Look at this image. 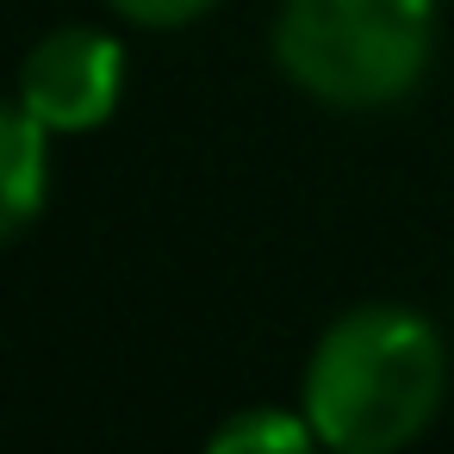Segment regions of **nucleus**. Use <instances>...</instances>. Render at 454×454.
Segmentation results:
<instances>
[{
    "label": "nucleus",
    "instance_id": "6",
    "mask_svg": "<svg viewBox=\"0 0 454 454\" xmlns=\"http://www.w3.org/2000/svg\"><path fill=\"white\" fill-rule=\"evenodd\" d=\"M113 13H125L131 26H150V32H168V26H193L212 13V0H106Z\"/></svg>",
    "mask_w": 454,
    "mask_h": 454
},
{
    "label": "nucleus",
    "instance_id": "4",
    "mask_svg": "<svg viewBox=\"0 0 454 454\" xmlns=\"http://www.w3.org/2000/svg\"><path fill=\"white\" fill-rule=\"evenodd\" d=\"M51 131L20 106V100H0V243L20 237L51 193Z\"/></svg>",
    "mask_w": 454,
    "mask_h": 454
},
{
    "label": "nucleus",
    "instance_id": "3",
    "mask_svg": "<svg viewBox=\"0 0 454 454\" xmlns=\"http://www.w3.org/2000/svg\"><path fill=\"white\" fill-rule=\"evenodd\" d=\"M125 94V51L100 26H63L32 44L20 69V106L44 131H94Z\"/></svg>",
    "mask_w": 454,
    "mask_h": 454
},
{
    "label": "nucleus",
    "instance_id": "1",
    "mask_svg": "<svg viewBox=\"0 0 454 454\" xmlns=\"http://www.w3.org/2000/svg\"><path fill=\"white\" fill-rule=\"evenodd\" d=\"M448 355L429 317L411 305L342 311L305 367V417L336 454H398L442 404Z\"/></svg>",
    "mask_w": 454,
    "mask_h": 454
},
{
    "label": "nucleus",
    "instance_id": "2",
    "mask_svg": "<svg viewBox=\"0 0 454 454\" xmlns=\"http://www.w3.org/2000/svg\"><path fill=\"white\" fill-rule=\"evenodd\" d=\"M435 51V0H286L274 20L280 69L324 106L373 113L404 100Z\"/></svg>",
    "mask_w": 454,
    "mask_h": 454
},
{
    "label": "nucleus",
    "instance_id": "5",
    "mask_svg": "<svg viewBox=\"0 0 454 454\" xmlns=\"http://www.w3.org/2000/svg\"><path fill=\"white\" fill-rule=\"evenodd\" d=\"M206 454H317V429H311V417L255 404V411H237L231 423H218Z\"/></svg>",
    "mask_w": 454,
    "mask_h": 454
}]
</instances>
